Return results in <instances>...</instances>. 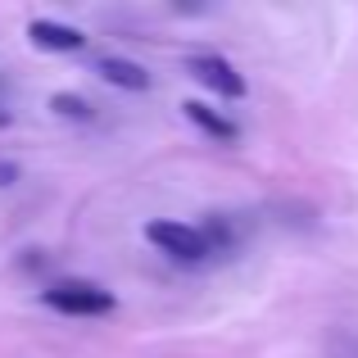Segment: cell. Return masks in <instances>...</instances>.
Listing matches in <instances>:
<instances>
[{"label": "cell", "mask_w": 358, "mask_h": 358, "mask_svg": "<svg viewBox=\"0 0 358 358\" xmlns=\"http://www.w3.org/2000/svg\"><path fill=\"white\" fill-rule=\"evenodd\" d=\"M145 241L159 245L164 254H173V259H182V263H200V259H209V254H213L200 227H186V222H177V218L145 222Z\"/></svg>", "instance_id": "7a4b0ae2"}, {"label": "cell", "mask_w": 358, "mask_h": 358, "mask_svg": "<svg viewBox=\"0 0 358 358\" xmlns=\"http://www.w3.org/2000/svg\"><path fill=\"white\" fill-rule=\"evenodd\" d=\"M100 78L109 87H122V91H150V73L136 59H122V55H105L100 59Z\"/></svg>", "instance_id": "8992f818"}, {"label": "cell", "mask_w": 358, "mask_h": 358, "mask_svg": "<svg viewBox=\"0 0 358 358\" xmlns=\"http://www.w3.org/2000/svg\"><path fill=\"white\" fill-rule=\"evenodd\" d=\"M50 109L59 118H78V122H91V114H96V109H91V100L73 96V91H55V96H50Z\"/></svg>", "instance_id": "52a82bcc"}, {"label": "cell", "mask_w": 358, "mask_h": 358, "mask_svg": "<svg viewBox=\"0 0 358 358\" xmlns=\"http://www.w3.org/2000/svg\"><path fill=\"white\" fill-rule=\"evenodd\" d=\"M18 182V164H0V186H14Z\"/></svg>", "instance_id": "ba28073f"}, {"label": "cell", "mask_w": 358, "mask_h": 358, "mask_svg": "<svg viewBox=\"0 0 358 358\" xmlns=\"http://www.w3.org/2000/svg\"><path fill=\"white\" fill-rule=\"evenodd\" d=\"M27 41H32L36 50H59V55L87 50V36L69 23H55V18H32V23H27Z\"/></svg>", "instance_id": "277c9868"}, {"label": "cell", "mask_w": 358, "mask_h": 358, "mask_svg": "<svg viewBox=\"0 0 358 358\" xmlns=\"http://www.w3.org/2000/svg\"><path fill=\"white\" fill-rule=\"evenodd\" d=\"M186 73H191L200 87H209L218 100H241L245 91H250L245 78L222 59V55H191V59H186Z\"/></svg>", "instance_id": "3957f363"}, {"label": "cell", "mask_w": 358, "mask_h": 358, "mask_svg": "<svg viewBox=\"0 0 358 358\" xmlns=\"http://www.w3.org/2000/svg\"><path fill=\"white\" fill-rule=\"evenodd\" d=\"M41 304L69 317H100V313H114L118 299L109 290H100L96 281H59V286L41 290Z\"/></svg>", "instance_id": "6da1fadb"}, {"label": "cell", "mask_w": 358, "mask_h": 358, "mask_svg": "<svg viewBox=\"0 0 358 358\" xmlns=\"http://www.w3.org/2000/svg\"><path fill=\"white\" fill-rule=\"evenodd\" d=\"M0 127H9V114H5V109H0Z\"/></svg>", "instance_id": "9c48e42d"}, {"label": "cell", "mask_w": 358, "mask_h": 358, "mask_svg": "<svg viewBox=\"0 0 358 358\" xmlns=\"http://www.w3.org/2000/svg\"><path fill=\"white\" fill-rule=\"evenodd\" d=\"M182 114L195 122V127L204 131V136H213V141H222V145H236L241 141V127L231 122L227 114H218V109H209V105H200V100H182Z\"/></svg>", "instance_id": "5b68a950"}]
</instances>
